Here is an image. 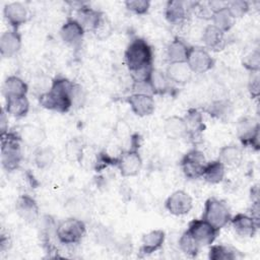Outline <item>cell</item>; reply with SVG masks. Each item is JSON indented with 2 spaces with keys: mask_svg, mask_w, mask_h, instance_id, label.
Wrapping results in <instances>:
<instances>
[{
  "mask_svg": "<svg viewBox=\"0 0 260 260\" xmlns=\"http://www.w3.org/2000/svg\"><path fill=\"white\" fill-rule=\"evenodd\" d=\"M125 64L128 67L134 82H146L153 69L152 49L141 39H133L124 53Z\"/></svg>",
  "mask_w": 260,
  "mask_h": 260,
  "instance_id": "cell-1",
  "label": "cell"
},
{
  "mask_svg": "<svg viewBox=\"0 0 260 260\" xmlns=\"http://www.w3.org/2000/svg\"><path fill=\"white\" fill-rule=\"evenodd\" d=\"M74 82L64 77H57L53 80L49 91L39 96L40 105L50 111L66 113L72 108L71 91Z\"/></svg>",
  "mask_w": 260,
  "mask_h": 260,
  "instance_id": "cell-2",
  "label": "cell"
},
{
  "mask_svg": "<svg viewBox=\"0 0 260 260\" xmlns=\"http://www.w3.org/2000/svg\"><path fill=\"white\" fill-rule=\"evenodd\" d=\"M20 138L18 133L7 132L1 135V162L6 171L16 170L21 161Z\"/></svg>",
  "mask_w": 260,
  "mask_h": 260,
  "instance_id": "cell-3",
  "label": "cell"
},
{
  "mask_svg": "<svg viewBox=\"0 0 260 260\" xmlns=\"http://www.w3.org/2000/svg\"><path fill=\"white\" fill-rule=\"evenodd\" d=\"M232 215L224 201L215 197H210L205 201L202 219L206 220L218 231L231 221Z\"/></svg>",
  "mask_w": 260,
  "mask_h": 260,
  "instance_id": "cell-4",
  "label": "cell"
},
{
  "mask_svg": "<svg viewBox=\"0 0 260 260\" xmlns=\"http://www.w3.org/2000/svg\"><path fill=\"white\" fill-rule=\"evenodd\" d=\"M86 228L81 219L70 217L61 221L56 228V236L60 243L73 245L79 243L85 235Z\"/></svg>",
  "mask_w": 260,
  "mask_h": 260,
  "instance_id": "cell-5",
  "label": "cell"
},
{
  "mask_svg": "<svg viewBox=\"0 0 260 260\" xmlns=\"http://www.w3.org/2000/svg\"><path fill=\"white\" fill-rule=\"evenodd\" d=\"M207 161L203 152L195 148L185 153L180 161L184 175L191 180L198 179L202 176Z\"/></svg>",
  "mask_w": 260,
  "mask_h": 260,
  "instance_id": "cell-6",
  "label": "cell"
},
{
  "mask_svg": "<svg viewBox=\"0 0 260 260\" xmlns=\"http://www.w3.org/2000/svg\"><path fill=\"white\" fill-rule=\"evenodd\" d=\"M237 135L244 145L259 149V123L253 118L243 117L238 121Z\"/></svg>",
  "mask_w": 260,
  "mask_h": 260,
  "instance_id": "cell-7",
  "label": "cell"
},
{
  "mask_svg": "<svg viewBox=\"0 0 260 260\" xmlns=\"http://www.w3.org/2000/svg\"><path fill=\"white\" fill-rule=\"evenodd\" d=\"M187 231L200 246H210L215 241L218 230L204 219H193L189 222Z\"/></svg>",
  "mask_w": 260,
  "mask_h": 260,
  "instance_id": "cell-8",
  "label": "cell"
},
{
  "mask_svg": "<svg viewBox=\"0 0 260 260\" xmlns=\"http://www.w3.org/2000/svg\"><path fill=\"white\" fill-rule=\"evenodd\" d=\"M187 64L193 73H205L214 65V60L204 47H190Z\"/></svg>",
  "mask_w": 260,
  "mask_h": 260,
  "instance_id": "cell-9",
  "label": "cell"
},
{
  "mask_svg": "<svg viewBox=\"0 0 260 260\" xmlns=\"http://www.w3.org/2000/svg\"><path fill=\"white\" fill-rule=\"evenodd\" d=\"M116 166L123 177H134L142 168V158L136 149L131 148L120 154L116 159Z\"/></svg>",
  "mask_w": 260,
  "mask_h": 260,
  "instance_id": "cell-10",
  "label": "cell"
},
{
  "mask_svg": "<svg viewBox=\"0 0 260 260\" xmlns=\"http://www.w3.org/2000/svg\"><path fill=\"white\" fill-rule=\"evenodd\" d=\"M165 207L173 215H185L192 209L193 201L188 193L183 190H178L167 198Z\"/></svg>",
  "mask_w": 260,
  "mask_h": 260,
  "instance_id": "cell-11",
  "label": "cell"
},
{
  "mask_svg": "<svg viewBox=\"0 0 260 260\" xmlns=\"http://www.w3.org/2000/svg\"><path fill=\"white\" fill-rule=\"evenodd\" d=\"M84 32L85 30L75 18H68L60 28L62 41L72 48H78L81 45Z\"/></svg>",
  "mask_w": 260,
  "mask_h": 260,
  "instance_id": "cell-12",
  "label": "cell"
},
{
  "mask_svg": "<svg viewBox=\"0 0 260 260\" xmlns=\"http://www.w3.org/2000/svg\"><path fill=\"white\" fill-rule=\"evenodd\" d=\"M132 112L138 117H146L153 113L155 103L152 94L148 93H132L126 99Z\"/></svg>",
  "mask_w": 260,
  "mask_h": 260,
  "instance_id": "cell-13",
  "label": "cell"
},
{
  "mask_svg": "<svg viewBox=\"0 0 260 260\" xmlns=\"http://www.w3.org/2000/svg\"><path fill=\"white\" fill-rule=\"evenodd\" d=\"M3 14L12 29L15 30H17L20 25L24 24L28 18L27 8L21 2H11L6 4L3 9Z\"/></svg>",
  "mask_w": 260,
  "mask_h": 260,
  "instance_id": "cell-14",
  "label": "cell"
},
{
  "mask_svg": "<svg viewBox=\"0 0 260 260\" xmlns=\"http://www.w3.org/2000/svg\"><path fill=\"white\" fill-rule=\"evenodd\" d=\"M21 48V37L15 29L4 31L0 37V53L4 58L16 55Z\"/></svg>",
  "mask_w": 260,
  "mask_h": 260,
  "instance_id": "cell-15",
  "label": "cell"
},
{
  "mask_svg": "<svg viewBox=\"0 0 260 260\" xmlns=\"http://www.w3.org/2000/svg\"><path fill=\"white\" fill-rule=\"evenodd\" d=\"M17 214L27 222H34L39 216V206L36 200L28 195H21L15 203Z\"/></svg>",
  "mask_w": 260,
  "mask_h": 260,
  "instance_id": "cell-16",
  "label": "cell"
},
{
  "mask_svg": "<svg viewBox=\"0 0 260 260\" xmlns=\"http://www.w3.org/2000/svg\"><path fill=\"white\" fill-rule=\"evenodd\" d=\"M165 238V232L161 230H153L143 235L141 239V246L139 249L140 256H147L159 250L162 247Z\"/></svg>",
  "mask_w": 260,
  "mask_h": 260,
  "instance_id": "cell-17",
  "label": "cell"
},
{
  "mask_svg": "<svg viewBox=\"0 0 260 260\" xmlns=\"http://www.w3.org/2000/svg\"><path fill=\"white\" fill-rule=\"evenodd\" d=\"M188 2H183L179 0H170L166 4L165 16L166 19L171 24H181L185 21L188 10Z\"/></svg>",
  "mask_w": 260,
  "mask_h": 260,
  "instance_id": "cell-18",
  "label": "cell"
},
{
  "mask_svg": "<svg viewBox=\"0 0 260 260\" xmlns=\"http://www.w3.org/2000/svg\"><path fill=\"white\" fill-rule=\"evenodd\" d=\"M204 48L208 51H220L225 45L224 32L215 27L213 24L207 25L201 36Z\"/></svg>",
  "mask_w": 260,
  "mask_h": 260,
  "instance_id": "cell-19",
  "label": "cell"
},
{
  "mask_svg": "<svg viewBox=\"0 0 260 260\" xmlns=\"http://www.w3.org/2000/svg\"><path fill=\"white\" fill-rule=\"evenodd\" d=\"M235 232L241 237H253L259 228V224L253 219L251 215L238 213L231 218L230 221Z\"/></svg>",
  "mask_w": 260,
  "mask_h": 260,
  "instance_id": "cell-20",
  "label": "cell"
},
{
  "mask_svg": "<svg viewBox=\"0 0 260 260\" xmlns=\"http://www.w3.org/2000/svg\"><path fill=\"white\" fill-rule=\"evenodd\" d=\"M104 13L99 10H95L91 7L81 5L76 12V20L81 24L84 30L93 31L100 20L102 19Z\"/></svg>",
  "mask_w": 260,
  "mask_h": 260,
  "instance_id": "cell-21",
  "label": "cell"
},
{
  "mask_svg": "<svg viewBox=\"0 0 260 260\" xmlns=\"http://www.w3.org/2000/svg\"><path fill=\"white\" fill-rule=\"evenodd\" d=\"M164 132L170 139H182L188 136V129L183 117L171 116L165 120Z\"/></svg>",
  "mask_w": 260,
  "mask_h": 260,
  "instance_id": "cell-22",
  "label": "cell"
},
{
  "mask_svg": "<svg viewBox=\"0 0 260 260\" xmlns=\"http://www.w3.org/2000/svg\"><path fill=\"white\" fill-rule=\"evenodd\" d=\"M166 74L171 82L177 84H185L190 81L193 72L188 66L187 62L170 63L167 67Z\"/></svg>",
  "mask_w": 260,
  "mask_h": 260,
  "instance_id": "cell-23",
  "label": "cell"
},
{
  "mask_svg": "<svg viewBox=\"0 0 260 260\" xmlns=\"http://www.w3.org/2000/svg\"><path fill=\"white\" fill-rule=\"evenodd\" d=\"M28 91L27 84L18 76H8L3 82L2 93L5 99L26 96Z\"/></svg>",
  "mask_w": 260,
  "mask_h": 260,
  "instance_id": "cell-24",
  "label": "cell"
},
{
  "mask_svg": "<svg viewBox=\"0 0 260 260\" xmlns=\"http://www.w3.org/2000/svg\"><path fill=\"white\" fill-rule=\"evenodd\" d=\"M225 168H236L239 167L243 160L242 149L235 145L229 144L220 148L217 158Z\"/></svg>",
  "mask_w": 260,
  "mask_h": 260,
  "instance_id": "cell-25",
  "label": "cell"
},
{
  "mask_svg": "<svg viewBox=\"0 0 260 260\" xmlns=\"http://www.w3.org/2000/svg\"><path fill=\"white\" fill-rule=\"evenodd\" d=\"M147 82L150 86L152 94H165L170 92L172 88L171 80L168 78L166 72L154 68L152 69Z\"/></svg>",
  "mask_w": 260,
  "mask_h": 260,
  "instance_id": "cell-26",
  "label": "cell"
},
{
  "mask_svg": "<svg viewBox=\"0 0 260 260\" xmlns=\"http://www.w3.org/2000/svg\"><path fill=\"white\" fill-rule=\"evenodd\" d=\"M190 47L181 39H174L167 49V58L170 63L186 62Z\"/></svg>",
  "mask_w": 260,
  "mask_h": 260,
  "instance_id": "cell-27",
  "label": "cell"
},
{
  "mask_svg": "<svg viewBox=\"0 0 260 260\" xmlns=\"http://www.w3.org/2000/svg\"><path fill=\"white\" fill-rule=\"evenodd\" d=\"M18 136L24 144L28 146L39 147L42 142L45 140L44 131L34 125H25L21 127V130L18 132Z\"/></svg>",
  "mask_w": 260,
  "mask_h": 260,
  "instance_id": "cell-28",
  "label": "cell"
},
{
  "mask_svg": "<svg viewBox=\"0 0 260 260\" xmlns=\"http://www.w3.org/2000/svg\"><path fill=\"white\" fill-rule=\"evenodd\" d=\"M5 112L14 118H22L26 116L29 110V102L26 96L5 99Z\"/></svg>",
  "mask_w": 260,
  "mask_h": 260,
  "instance_id": "cell-29",
  "label": "cell"
},
{
  "mask_svg": "<svg viewBox=\"0 0 260 260\" xmlns=\"http://www.w3.org/2000/svg\"><path fill=\"white\" fill-rule=\"evenodd\" d=\"M206 112L215 119L226 121L233 115V105L229 100H216L207 107Z\"/></svg>",
  "mask_w": 260,
  "mask_h": 260,
  "instance_id": "cell-30",
  "label": "cell"
},
{
  "mask_svg": "<svg viewBox=\"0 0 260 260\" xmlns=\"http://www.w3.org/2000/svg\"><path fill=\"white\" fill-rule=\"evenodd\" d=\"M225 175V167L217 159L207 162L201 178L209 184H218L220 183Z\"/></svg>",
  "mask_w": 260,
  "mask_h": 260,
  "instance_id": "cell-31",
  "label": "cell"
},
{
  "mask_svg": "<svg viewBox=\"0 0 260 260\" xmlns=\"http://www.w3.org/2000/svg\"><path fill=\"white\" fill-rule=\"evenodd\" d=\"M186 125H187V129H188V136L191 137H197L199 136L202 131L204 130L205 126L203 123V118H202V114L196 110V109H190L186 116L183 117Z\"/></svg>",
  "mask_w": 260,
  "mask_h": 260,
  "instance_id": "cell-32",
  "label": "cell"
},
{
  "mask_svg": "<svg viewBox=\"0 0 260 260\" xmlns=\"http://www.w3.org/2000/svg\"><path fill=\"white\" fill-rule=\"evenodd\" d=\"M210 19L212 20V24L223 32L229 31L233 27L235 20H236L231 15V13L226 9V7L221 10H218L216 12H213L210 16Z\"/></svg>",
  "mask_w": 260,
  "mask_h": 260,
  "instance_id": "cell-33",
  "label": "cell"
},
{
  "mask_svg": "<svg viewBox=\"0 0 260 260\" xmlns=\"http://www.w3.org/2000/svg\"><path fill=\"white\" fill-rule=\"evenodd\" d=\"M55 159V152L51 147L39 146L34 154V161L39 169L49 168Z\"/></svg>",
  "mask_w": 260,
  "mask_h": 260,
  "instance_id": "cell-34",
  "label": "cell"
},
{
  "mask_svg": "<svg viewBox=\"0 0 260 260\" xmlns=\"http://www.w3.org/2000/svg\"><path fill=\"white\" fill-rule=\"evenodd\" d=\"M179 247L184 254H186L187 256L194 257L198 254L201 246L189 234V232L186 231L181 235V237L179 239Z\"/></svg>",
  "mask_w": 260,
  "mask_h": 260,
  "instance_id": "cell-35",
  "label": "cell"
},
{
  "mask_svg": "<svg viewBox=\"0 0 260 260\" xmlns=\"http://www.w3.org/2000/svg\"><path fill=\"white\" fill-rule=\"evenodd\" d=\"M208 257L211 260H233L237 258V251L224 245H210Z\"/></svg>",
  "mask_w": 260,
  "mask_h": 260,
  "instance_id": "cell-36",
  "label": "cell"
},
{
  "mask_svg": "<svg viewBox=\"0 0 260 260\" xmlns=\"http://www.w3.org/2000/svg\"><path fill=\"white\" fill-rule=\"evenodd\" d=\"M83 142L79 138L70 139L65 146V154L70 161H80L83 153Z\"/></svg>",
  "mask_w": 260,
  "mask_h": 260,
  "instance_id": "cell-37",
  "label": "cell"
},
{
  "mask_svg": "<svg viewBox=\"0 0 260 260\" xmlns=\"http://www.w3.org/2000/svg\"><path fill=\"white\" fill-rule=\"evenodd\" d=\"M226 9L231 13V15L234 17V19L243 17L250 9L249 3L244 0H234V1H228Z\"/></svg>",
  "mask_w": 260,
  "mask_h": 260,
  "instance_id": "cell-38",
  "label": "cell"
},
{
  "mask_svg": "<svg viewBox=\"0 0 260 260\" xmlns=\"http://www.w3.org/2000/svg\"><path fill=\"white\" fill-rule=\"evenodd\" d=\"M124 4L129 11L138 15L147 13L150 7V2L147 0H127Z\"/></svg>",
  "mask_w": 260,
  "mask_h": 260,
  "instance_id": "cell-39",
  "label": "cell"
},
{
  "mask_svg": "<svg viewBox=\"0 0 260 260\" xmlns=\"http://www.w3.org/2000/svg\"><path fill=\"white\" fill-rule=\"evenodd\" d=\"M243 65L251 72H258L260 68V53L258 49L248 53L243 59Z\"/></svg>",
  "mask_w": 260,
  "mask_h": 260,
  "instance_id": "cell-40",
  "label": "cell"
},
{
  "mask_svg": "<svg viewBox=\"0 0 260 260\" xmlns=\"http://www.w3.org/2000/svg\"><path fill=\"white\" fill-rule=\"evenodd\" d=\"M112 30H113L112 23L104 14L102 19L100 20L99 24L96 25V27L94 28V30L92 32L95 35V37L98 39L105 40V39H107V38H109L111 36Z\"/></svg>",
  "mask_w": 260,
  "mask_h": 260,
  "instance_id": "cell-41",
  "label": "cell"
},
{
  "mask_svg": "<svg viewBox=\"0 0 260 260\" xmlns=\"http://www.w3.org/2000/svg\"><path fill=\"white\" fill-rule=\"evenodd\" d=\"M86 99V94L83 90V88L77 84L74 83L73 87H72V91H71V103H72V107L74 108H80L84 105Z\"/></svg>",
  "mask_w": 260,
  "mask_h": 260,
  "instance_id": "cell-42",
  "label": "cell"
},
{
  "mask_svg": "<svg viewBox=\"0 0 260 260\" xmlns=\"http://www.w3.org/2000/svg\"><path fill=\"white\" fill-rule=\"evenodd\" d=\"M259 75L258 72H253L252 78L249 82V91L253 98H258L259 95Z\"/></svg>",
  "mask_w": 260,
  "mask_h": 260,
  "instance_id": "cell-43",
  "label": "cell"
},
{
  "mask_svg": "<svg viewBox=\"0 0 260 260\" xmlns=\"http://www.w3.org/2000/svg\"><path fill=\"white\" fill-rule=\"evenodd\" d=\"M228 5V1H218V0H213V1H209L207 3V6L211 12V14L213 12H216L218 10H221L223 8H225Z\"/></svg>",
  "mask_w": 260,
  "mask_h": 260,
  "instance_id": "cell-44",
  "label": "cell"
},
{
  "mask_svg": "<svg viewBox=\"0 0 260 260\" xmlns=\"http://www.w3.org/2000/svg\"><path fill=\"white\" fill-rule=\"evenodd\" d=\"M0 129H1V135L8 132V114L3 109L1 112V118H0Z\"/></svg>",
  "mask_w": 260,
  "mask_h": 260,
  "instance_id": "cell-45",
  "label": "cell"
}]
</instances>
